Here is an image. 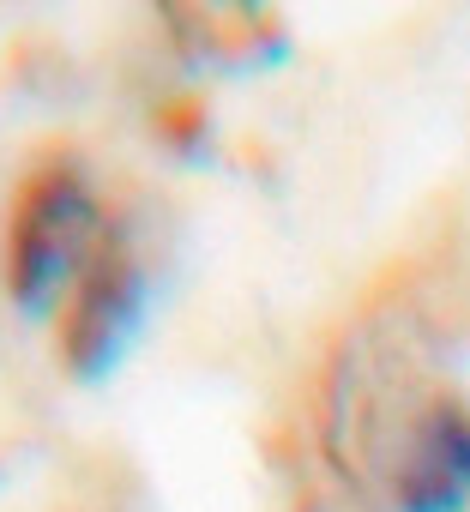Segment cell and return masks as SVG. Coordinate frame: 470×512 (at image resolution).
Masks as SVG:
<instances>
[{"label":"cell","mask_w":470,"mask_h":512,"mask_svg":"<svg viewBox=\"0 0 470 512\" xmlns=\"http://www.w3.org/2000/svg\"><path fill=\"white\" fill-rule=\"evenodd\" d=\"M326 452L368 512H470V398L392 326L344 344L326 392Z\"/></svg>","instance_id":"obj_1"},{"label":"cell","mask_w":470,"mask_h":512,"mask_svg":"<svg viewBox=\"0 0 470 512\" xmlns=\"http://www.w3.org/2000/svg\"><path fill=\"white\" fill-rule=\"evenodd\" d=\"M109 235V211L85 175L79 157L55 151L43 157L7 211V296L19 314L43 320L61 308V296L73 290V278L91 266V253Z\"/></svg>","instance_id":"obj_2"},{"label":"cell","mask_w":470,"mask_h":512,"mask_svg":"<svg viewBox=\"0 0 470 512\" xmlns=\"http://www.w3.org/2000/svg\"><path fill=\"white\" fill-rule=\"evenodd\" d=\"M151 308V272L139 260V247L127 229L109 223L103 247L91 253V266L73 278V290L55 308V350L73 380H109L121 356L133 350L139 326Z\"/></svg>","instance_id":"obj_3"},{"label":"cell","mask_w":470,"mask_h":512,"mask_svg":"<svg viewBox=\"0 0 470 512\" xmlns=\"http://www.w3.org/2000/svg\"><path fill=\"white\" fill-rule=\"evenodd\" d=\"M175 49L193 67L217 73H260L290 55V31L266 7H163Z\"/></svg>","instance_id":"obj_4"}]
</instances>
